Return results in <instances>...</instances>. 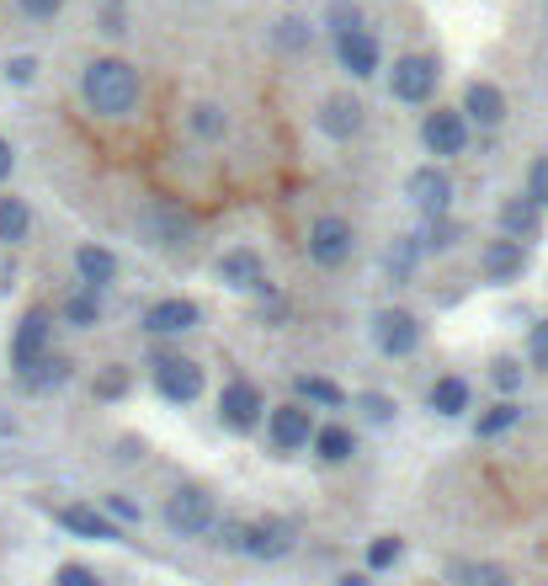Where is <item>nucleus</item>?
Segmentation results:
<instances>
[{"label": "nucleus", "mask_w": 548, "mask_h": 586, "mask_svg": "<svg viewBox=\"0 0 548 586\" xmlns=\"http://www.w3.org/2000/svg\"><path fill=\"white\" fill-rule=\"evenodd\" d=\"M80 97L96 118H128L139 107V70L128 59H91L80 75Z\"/></svg>", "instance_id": "nucleus-1"}, {"label": "nucleus", "mask_w": 548, "mask_h": 586, "mask_svg": "<svg viewBox=\"0 0 548 586\" xmlns=\"http://www.w3.org/2000/svg\"><path fill=\"white\" fill-rule=\"evenodd\" d=\"M218 544L235 549V555H251V560H283L287 549H293V522H283V517L224 522V528H218Z\"/></svg>", "instance_id": "nucleus-2"}, {"label": "nucleus", "mask_w": 548, "mask_h": 586, "mask_svg": "<svg viewBox=\"0 0 548 586\" xmlns=\"http://www.w3.org/2000/svg\"><path fill=\"white\" fill-rule=\"evenodd\" d=\"M166 528L176 538H208L214 534V522H218V507H214V496L203 486H182V490H170L166 496Z\"/></svg>", "instance_id": "nucleus-3"}, {"label": "nucleus", "mask_w": 548, "mask_h": 586, "mask_svg": "<svg viewBox=\"0 0 548 586\" xmlns=\"http://www.w3.org/2000/svg\"><path fill=\"white\" fill-rule=\"evenodd\" d=\"M352 251H358V229L341 219V214H320V219L310 224L314 267H346V262H352Z\"/></svg>", "instance_id": "nucleus-4"}, {"label": "nucleus", "mask_w": 548, "mask_h": 586, "mask_svg": "<svg viewBox=\"0 0 548 586\" xmlns=\"http://www.w3.org/2000/svg\"><path fill=\"white\" fill-rule=\"evenodd\" d=\"M149 373H155V390L166 394V400H176V406H192L203 394V368L192 363V358H182V352H155Z\"/></svg>", "instance_id": "nucleus-5"}, {"label": "nucleus", "mask_w": 548, "mask_h": 586, "mask_svg": "<svg viewBox=\"0 0 548 586\" xmlns=\"http://www.w3.org/2000/svg\"><path fill=\"white\" fill-rule=\"evenodd\" d=\"M405 193H410V203H415V214H427V219H448V208H453V182H448L442 166L410 172Z\"/></svg>", "instance_id": "nucleus-6"}, {"label": "nucleus", "mask_w": 548, "mask_h": 586, "mask_svg": "<svg viewBox=\"0 0 548 586\" xmlns=\"http://www.w3.org/2000/svg\"><path fill=\"white\" fill-rule=\"evenodd\" d=\"M437 80H442V75H437V59H431V53H405V59L389 70V86H394V97L410 101V107H415V101H431Z\"/></svg>", "instance_id": "nucleus-7"}, {"label": "nucleus", "mask_w": 548, "mask_h": 586, "mask_svg": "<svg viewBox=\"0 0 548 586\" xmlns=\"http://www.w3.org/2000/svg\"><path fill=\"white\" fill-rule=\"evenodd\" d=\"M373 346H379L383 358H410L415 346H421V325L410 310H379L373 315Z\"/></svg>", "instance_id": "nucleus-8"}, {"label": "nucleus", "mask_w": 548, "mask_h": 586, "mask_svg": "<svg viewBox=\"0 0 548 586\" xmlns=\"http://www.w3.org/2000/svg\"><path fill=\"white\" fill-rule=\"evenodd\" d=\"M218 416H224V427H235V432H251V427H256V421L266 416L262 390H256L251 379H235V384H224V394H218Z\"/></svg>", "instance_id": "nucleus-9"}, {"label": "nucleus", "mask_w": 548, "mask_h": 586, "mask_svg": "<svg viewBox=\"0 0 548 586\" xmlns=\"http://www.w3.org/2000/svg\"><path fill=\"white\" fill-rule=\"evenodd\" d=\"M421 139H427L431 155H442V160H453V155H463L469 149V123H463V113H427V123H421Z\"/></svg>", "instance_id": "nucleus-10"}, {"label": "nucleus", "mask_w": 548, "mask_h": 586, "mask_svg": "<svg viewBox=\"0 0 548 586\" xmlns=\"http://www.w3.org/2000/svg\"><path fill=\"white\" fill-rule=\"evenodd\" d=\"M192 325H203V310L192 299H160V304L144 310V331L149 336H182Z\"/></svg>", "instance_id": "nucleus-11"}, {"label": "nucleus", "mask_w": 548, "mask_h": 586, "mask_svg": "<svg viewBox=\"0 0 548 586\" xmlns=\"http://www.w3.org/2000/svg\"><path fill=\"white\" fill-rule=\"evenodd\" d=\"M48 336H53V325H48V310H27L22 325H17V336H11V363H17V373L43 358V352H48Z\"/></svg>", "instance_id": "nucleus-12"}, {"label": "nucleus", "mask_w": 548, "mask_h": 586, "mask_svg": "<svg viewBox=\"0 0 548 586\" xmlns=\"http://www.w3.org/2000/svg\"><path fill=\"white\" fill-rule=\"evenodd\" d=\"M335 59H341V70H346V75L368 80V75L379 70V38H373L368 27H358V32H341V38H335Z\"/></svg>", "instance_id": "nucleus-13"}, {"label": "nucleus", "mask_w": 548, "mask_h": 586, "mask_svg": "<svg viewBox=\"0 0 548 586\" xmlns=\"http://www.w3.org/2000/svg\"><path fill=\"white\" fill-rule=\"evenodd\" d=\"M139 224L155 245H187L192 241V219L182 214V208H170V203H149Z\"/></svg>", "instance_id": "nucleus-14"}, {"label": "nucleus", "mask_w": 548, "mask_h": 586, "mask_svg": "<svg viewBox=\"0 0 548 586\" xmlns=\"http://www.w3.org/2000/svg\"><path fill=\"white\" fill-rule=\"evenodd\" d=\"M496 224H501V241H532V235H538V224H544V208H538L527 193H517V197H506V203H501Z\"/></svg>", "instance_id": "nucleus-15"}, {"label": "nucleus", "mask_w": 548, "mask_h": 586, "mask_svg": "<svg viewBox=\"0 0 548 586\" xmlns=\"http://www.w3.org/2000/svg\"><path fill=\"white\" fill-rule=\"evenodd\" d=\"M314 438V421L304 406H277L272 411V448L277 453H293V448H304Z\"/></svg>", "instance_id": "nucleus-16"}, {"label": "nucleus", "mask_w": 548, "mask_h": 586, "mask_svg": "<svg viewBox=\"0 0 548 586\" xmlns=\"http://www.w3.org/2000/svg\"><path fill=\"white\" fill-rule=\"evenodd\" d=\"M75 272H80V289L101 293L107 283H118V256L107 245H80L75 251Z\"/></svg>", "instance_id": "nucleus-17"}, {"label": "nucleus", "mask_w": 548, "mask_h": 586, "mask_svg": "<svg viewBox=\"0 0 548 586\" xmlns=\"http://www.w3.org/2000/svg\"><path fill=\"white\" fill-rule=\"evenodd\" d=\"M501 118H506V97H501V86H490V80H474V86L463 91V123L496 128Z\"/></svg>", "instance_id": "nucleus-18"}, {"label": "nucleus", "mask_w": 548, "mask_h": 586, "mask_svg": "<svg viewBox=\"0 0 548 586\" xmlns=\"http://www.w3.org/2000/svg\"><path fill=\"white\" fill-rule=\"evenodd\" d=\"M522 272H527L522 241H490V251H485V277H490V283H517Z\"/></svg>", "instance_id": "nucleus-19"}, {"label": "nucleus", "mask_w": 548, "mask_h": 586, "mask_svg": "<svg viewBox=\"0 0 548 586\" xmlns=\"http://www.w3.org/2000/svg\"><path fill=\"white\" fill-rule=\"evenodd\" d=\"M320 128H325L331 139H358L362 134V101L358 97H325V107H320Z\"/></svg>", "instance_id": "nucleus-20"}, {"label": "nucleus", "mask_w": 548, "mask_h": 586, "mask_svg": "<svg viewBox=\"0 0 548 586\" xmlns=\"http://www.w3.org/2000/svg\"><path fill=\"white\" fill-rule=\"evenodd\" d=\"M218 272H224V283H229V289H256V293L272 289V283H266V267H262V256H256V251H229V256L218 262Z\"/></svg>", "instance_id": "nucleus-21"}, {"label": "nucleus", "mask_w": 548, "mask_h": 586, "mask_svg": "<svg viewBox=\"0 0 548 586\" xmlns=\"http://www.w3.org/2000/svg\"><path fill=\"white\" fill-rule=\"evenodd\" d=\"M75 373V363L70 358H59V352H43L32 368H22V390H32V394H48V390H59L65 379Z\"/></svg>", "instance_id": "nucleus-22"}, {"label": "nucleus", "mask_w": 548, "mask_h": 586, "mask_svg": "<svg viewBox=\"0 0 548 586\" xmlns=\"http://www.w3.org/2000/svg\"><path fill=\"white\" fill-rule=\"evenodd\" d=\"M59 522H65L75 538H96V544H112V538H118V522H112V517H101L96 507H65Z\"/></svg>", "instance_id": "nucleus-23"}, {"label": "nucleus", "mask_w": 548, "mask_h": 586, "mask_svg": "<svg viewBox=\"0 0 548 586\" xmlns=\"http://www.w3.org/2000/svg\"><path fill=\"white\" fill-rule=\"evenodd\" d=\"M310 442H314V453H320L325 465H346V459L358 453V438H352V432H346L341 421H331V427H320V432H314Z\"/></svg>", "instance_id": "nucleus-24"}, {"label": "nucleus", "mask_w": 548, "mask_h": 586, "mask_svg": "<svg viewBox=\"0 0 548 586\" xmlns=\"http://www.w3.org/2000/svg\"><path fill=\"white\" fill-rule=\"evenodd\" d=\"M32 235V208H27L22 197H0V241L6 245H17V241H27Z\"/></svg>", "instance_id": "nucleus-25"}, {"label": "nucleus", "mask_w": 548, "mask_h": 586, "mask_svg": "<svg viewBox=\"0 0 548 586\" xmlns=\"http://www.w3.org/2000/svg\"><path fill=\"white\" fill-rule=\"evenodd\" d=\"M431 411L437 416H463L469 411V384H463L458 373L437 379V384H431Z\"/></svg>", "instance_id": "nucleus-26"}, {"label": "nucleus", "mask_w": 548, "mask_h": 586, "mask_svg": "<svg viewBox=\"0 0 548 586\" xmlns=\"http://www.w3.org/2000/svg\"><path fill=\"white\" fill-rule=\"evenodd\" d=\"M517 416H522V406H517V400H496V406H490V411L474 421V432H479V438H501V432H511V427H517Z\"/></svg>", "instance_id": "nucleus-27"}, {"label": "nucleus", "mask_w": 548, "mask_h": 586, "mask_svg": "<svg viewBox=\"0 0 548 586\" xmlns=\"http://www.w3.org/2000/svg\"><path fill=\"white\" fill-rule=\"evenodd\" d=\"M421 256H427V251L415 245V235H400V241L389 245V277H394V283H405L410 272H415V262H421Z\"/></svg>", "instance_id": "nucleus-28"}, {"label": "nucleus", "mask_w": 548, "mask_h": 586, "mask_svg": "<svg viewBox=\"0 0 548 586\" xmlns=\"http://www.w3.org/2000/svg\"><path fill=\"white\" fill-rule=\"evenodd\" d=\"M453 582H458V586H511L501 565H490V560H463V565L453 570Z\"/></svg>", "instance_id": "nucleus-29"}, {"label": "nucleus", "mask_w": 548, "mask_h": 586, "mask_svg": "<svg viewBox=\"0 0 548 586\" xmlns=\"http://www.w3.org/2000/svg\"><path fill=\"white\" fill-rule=\"evenodd\" d=\"M299 394H304V400H314V406H346V390H341V384H335V379H320V373H304V379H299Z\"/></svg>", "instance_id": "nucleus-30"}, {"label": "nucleus", "mask_w": 548, "mask_h": 586, "mask_svg": "<svg viewBox=\"0 0 548 586\" xmlns=\"http://www.w3.org/2000/svg\"><path fill=\"white\" fill-rule=\"evenodd\" d=\"M65 320H70L75 331H91L96 320H101V304H96V293H91V289L70 293V304H65Z\"/></svg>", "instance_id": "nucleus-31"}, {"label": "nucleus", "mask_w": 548, "mask_h": 586, "mask_svg": "<svg viewBox=\"0 0 548 586\" xmlns=\"http://www.w3.org/2000/svg\"><path fill=\"white\" fill-rule=\"evenodd\" d=\"M192 134H197V139H218V134H224V113H218L214 101H197V107H192Z\"/></svg>", "instance_id": "nucleus-32"}, {"label": "nucleus", "mask_w": 548, "mask_h": 586, "mask_svg": "<svg viewBox=\"0 0 548 586\" xmlns=\"http://www.w3.org/2000/svg\"><path fill=\"white\" fill-rule=\"evenodd\" d=\"M453 241H463V224H448V219H431L427 235H415V245H421V251H448Z\"/></svg>", "instance_id": "nucleus-33"}, {"label": "nucleus", "mask_w": 548, "mask_h": 586, "mask_svg": "<svg viewBox=\"0 0 548 586\" xmlns=\"http://www.w3.org/2000/svg\"><path fill=\"white\" fill-rule=\"evenodd\" d=\"M325 22H331V32L341 38V32H358V27H362V11L352 6V0H335V6H331V17H325Z\"/></svg>", "instance_id": "nucleus-34"}, {"label": "nucleus", "mask_w": 548, "mask_h": 586, "mask_svg": "<svg viewBox=\"0 0 548 586\" xmlns=\"http://www.w3.org/2000/svg\"><path fill=\"white\" fill-rule=\"evenodd\" d=\"M527 197H532L538 208H548V155L532 160V172H527Z\"/></svg>", "instance_id": "nucleus-35"}, {"label": "nucleus", "mask_w": 548, "mask_h": 586, "mask_svg": "<svg viewBox=\"0 0 548 586\" xmlns=\"http://www.w3.org/2000/svg\"><path fill=\"white\" fill-rule=\"evenodd\" d=\"M394 560H400V538H379V544H368V570H389Z\"/></svg>", "instance_id": "nucleus-36"}, {"label": "nucleus", "mask_w": 548, "mask_h": 586, "mask_svg": "<svg viewBox=\"0 0 548 586\" xmlns=\"http://www.w3.org/2000/svg\"><path fill=\"white\" fill-rule=\"evenodd\" d=\"M358 406L368 411V421H379V427H389V421H394V400H389V394H373V390H368Z\"/></svg>", "instance_id": "nucleus-37"}, {"label": "nucleus", "mask_w": 548, "mask_h": 586, "mask_svg": "<svg viewBox=\"0 0 548 586\" xmlns=\"http://www.w3.org/2000/svg\"><path fill=\"white\" fill-rule=\"evenodd\" d=\"M490 384H496L501 394H511L517 384H522V368L511 363V358H501V363H490Z\"/></svg>", "instance_id": "nucleus-38"}, {"label": "nucleus", "mask_w": 548, "mask_h": 586, "mask_svg": "<svg viewBox=\"0 0 548 586\" xmlns=\"http://www.w3.org/2000/svg\"><path fill=\"white\" fill-rule=\"evenodd\" d=\"M277 43H283V49H304V43H310V27L299 22V17H283V22H277Z\"/></svg>", "instance_id": "nucleus-39"}, {"label": "nucleus", "mask_w": 548, "mask_h": 586, "mask_svg": "<svg viewBox=\"0 0 548 586\" xmlns=\"http://www.w3.org/2000/svg\"><path fill=\"white\" fill-rule=\"evenodd\" d=\"M96 394H101V400H112V394H128V373H123V368H107V373L96 379Z\"/></svg>", "instance_id": "nucleus-40"}, {"label": "nucleus", "mask_w": 548, "mask_h": 586, "mask_svg": "<svg viewBox=\"0 0 548 586\" xmlns=\"http://www.w3.org/2000/svg\"><path fill=\"white\" fill-rule=\"evenodd\" d=\"M59 586H107V582H101L96 570H86V565H65V570H59Z\"/></svg>", "instance_id": "nucleus-41"}, {"label": "nucleus", "mask_w": 548, "mask_h": 586, "mask_svg": "<svg viewBox=\"0 0 548 586\" xmlns=\"http://www.w3.org/2000/svg\"><path fill=\"white\" fill-rule=\"evenodd\" d=\"M6 75H11V80H17V86H27V80H32V75H38V59H11V65H6Z\"/></svg>", "instance_id": "nucleus-42"}, {"label": "nucleus", "mask_w": 548, "mask_h": 586, "mask_svg": "<svg viewBox=\"0 0 548 586\" xmlns=\"http://www.w3.org/2000/svg\"><path fill=\"white\" fill-rule=\"evenodd\" d=\"M527 352H532V358H538V363L548 368V320L538 325V331H532V342H527Z\"/></svg>", "instance_id": "nucleus-43"}, {"label": "nucleus", "mask_w": 548, "mask_h": 586, "mask_svg": "<svg viewBox=\"0 0 548 586\" xmlns=\"http://www.w3.org/2000/svg\"><path fill=\"white\" fill-rule=\"evenodd\" d=\"M107 512L123 517V522H139V507H134V501H123V496H107Z\"/></svg>", "instance_id": "nucleus-44"}, {"label": "nucleus", "mask_w": 548, "mask_h": 586, "mask_svg": "<svg viewBox=\"0 0 548 586\" xmlns=\"http://www.w3.org/2000/svg\"><path fill=\"white\" fill-rule=\"evenodd\" d=\"M59 6H65V0H22L27 17H59Z\"/></svg>", "instance_id": "nucleus-45"}, {"label": "nucleus", "mask_w": 548, "mask_h": 586, "mask_svg": "<svg viewBox=\"0 0 548 586\" xmlns=\"http://www.w3.org/2000/svg\"><path fill=\"white\" fill-rule=\"evenodd\" d=\"M11 166H17V155H11V145H6V139H0V182H6V176H11Z\"/></svg>", "instance_id": "nucleus-46"}, {"label": "nucleus", "mask_w": 548, "mask_h": 586, "mask_svg": "<svg viewBox=\"0 0 548 586\" xmlns=\"http://www.w3.org/2000/svg\"><path fill=\"white\" fill-rule=\"evenodd\" d=\"M335 586H373V582H368V576H358V570H352V576H341V582H335Z\"/></svg>", "instance_id": "nucleus-47"}]
</instances>
